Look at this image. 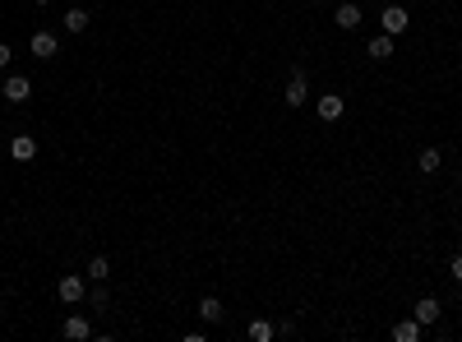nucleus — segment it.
Returning a JSON list of instances; mask_svg holds the SVG:
<instances>
[{"label":"nucleus","mask_w":462,"mask_h":342,"mask_svg":"<svg viewBox=\"0 0 462 342\" xmlns=\"http://www.w3.org/2000/svg\"><path fill=\"white\" fill-rule=\"evenodd\" d=\"M0 93H5V102H28V98H33V79H28V75H10L5 84H0Z\"/></svg>","instance_id":"nucleus-1"},{"label":"nucleus","mask_w":462,"mask_h":342,"mask_svg":"<svg viewBox=\"0 0 462 342\" xmlns=\"http://www.w3.org/2000/svg\"><path fill=\"white\" fill-rule=\"evenodd\" d=\"M379 24H384V33L388 38H398V33H407V24H411V14L402 10V5H388L384 14H379Z\"/></svg>","instance_id":"nucleus-2"},{"label":"nucleus","mask_w":462,"mask_h":342,"mask_svg":"<svg viewBox=\"0 0 462 342\" xmlns=\"http://www.w3.org/2000/svg\"><path fill=\"white\" fill-rule=\"evenodd\" d=\"M287 107H305V98H310V84H305V70H292V84H287Z\"/></svg>","instance_id":"nucleus-3"},{"label":"nucleus","mask_w":462,"mask_h":342,"mask_svg":"<svg viewBox=\"0 0 462 342\" xmlns=\"http://www.w3.org/2000/svg\"><path fill=\"white\" fill-rule=\"evenodd\" d=\"M360 19H365V14H360L356 0H342V5L333 10V24H337V28H360Z\"/></svg>","instance_id":"nucleus-4"},{"label":"nucleus","mask_w":462,"mask_h":342,"mask_svg":"<svg viewBox=\"0 0 462 342\" xmlns=\"http://www.w3.org/2000/svg\"><path fill=\"white\" fill-rule=\"evenodd\" d=\"M56 296H61L65 305H79V301H83V278H79V273H70V278H61V287H56Z\"/></svg>","instance_id":"nucleus-5"},{"label":"nucleus","mask_w":462,"mask_h":342,"mask_svg":"<svg viewBox=\"0 0 462 342\" xmlns=\"http://www.w3.org/2000/svg\"><path fill=\"white\" fill-rule=\"evenodd\" d=\"M421 338H425V324L416 315L402 319V324H393V342H421Z\"/></svg>","instance_id":"nucleus-6"},{"label":"nucleus","mask_w":462,"mask_h":342,"mask_svg":"<svg viewBox=\"0 0 462 342\" xmlns=\"http://www.w3.org/2000/svg\"><path fill=\"white\" fill-rule=\"evenodd\" d=\"M411 315H416V319H421V324H425V329H430V324H435V319L444 315V305H439L435 296H421V301H416V310H411Z\"/></svg>","instance_id":"nucleus-7"},{"label":"nucleus","mask_w":462,"mask_h":342,"mask_svg":"<svg viewBox=\"0 0 462 342\" xmlns=\"http://www.w3.org/2000/svg\"><path fill=\"white\" fill-rule=\"evenodd\" d=\"M10 157H14V162H33V157H38V143L28 139V134H14V139H10Z\"/></svg>","instance_id":"nucleus-8"},{"label":"nucleus","mask_w":462,"mask_h":342,"mask_svg":"<svg viewBox=\"0 0 462 342\" xmlns=\"http://www.w3.org/2000/svg\"><path fill=\"white\" fill-rule=\"evenodd\" d=\"M365 56H370V61H388V56H393V38H388V33H374V38L365 42Z\"/></svg>","instance_id":"nucleus-9"},{"label":"nucleus","mask_w":462,"mask_h":342,"mask_svg":"<svg viewBox=\"0 0 462 342\" xmlns=\"http://www.w3.org/2000/svg\"><path fill=\"white\" fill-rule=\"evenodd\" d=\"M199 319H204V324H222V319H227V305H222L218 296H204V301H199Z\"/></svg>","instance_id":"nucleus-10"},{"label":"nucleus","mask_w":462,"mask_h":342,"mask_svg":"<svg viewBox=\"0 0 462 342\" xmlns=\"http://www.w3.org/2000/svg\"><path fill=\"white\" fill-rule=\"evenodd\" d=\"M56 51H61V42H56L51 33H33V56H38V61H51Z\"/></svg>","instance_id":"nucleus-11"},{"label":"nucleus","mask_w":462,"mask_h":342,"mask_svg":"<svg viewBox=\"0 0 462 342\" xmlns=\"http://www.w3.org/2000/svg\"><path fill=\"white\" fill-rule=\"evenodd\" d=\"M319 121H328V125L342 121V98H337V93H324L319 98Z\"/></svg>","instance_id":"nucleus-12"},{"label":"nucleus","mask_w":462,"mask_h":342,"mask_svg":"<svg viewBox=\"0 0 462 342\" xmlns=\"http://www.w3.org/2000/svg\"><path fill=\"white\" fill-rule=\"evenodd\" d=\"M61 333H65L70 342H79V338H88V333H93V324H88V315H70Z\"/></svg>","instance_id":"nucleus-13"},{"label":"nucleus","mask_w":462,"mask_h":342,"mask_svg":"<svg viewBox=\"0 0 462 342\" xmlns=\"http://www.w3.org/2000/svg\"><path fill=\"white\" fill-rule=\"evenodd\" d=\"M88 278H93V282H106V278H111V259H106V254H93V259H88Z\"/></svg>","instance_id":"nucleus-14"},{"label":"nucleus","mask_w":462,"mask_h":342,"mask_svg":"<svg viewBox=\"0 0 462 342\" xmlns=\"http://www.w3.org/2000/svg\"><path fill=\"white\" fill-rule=\"evenodd\" d=\"M250 338H255V342H273V338H278V324H269V319H255V324H250Z\"/></svg>","instance_id":"nucleus-15"},{"label":"nucleus","mask_w":462,"mask_h":342,"mask_svg":"<svg viewBox=\"0 0 462 342\" xmlns=\"http://www.w3.org/2000/svg\"><path fill=\"white\" fill-rule=\"evenodd\" d=\"M416 166H421L425 176H430V171H439V166H444V157H439V148H421V157H416Z\"/></svg>","instance_id":"nucleus-16"},{"label":"nucleus","mask_w":462,"mask_h":342,"mask_svg":"<svg viewBox=\"0 0 462 342\" xmlns=\"http://www.w3.org/2000/svg\"><path fill=\"white\" fill-rule=\"evenodd\" d=\"M88 19H93V14H83V10H65V33H83Z\"/></svg>","instance_id":"nucleus-17"},{"label":"nucleus","mask_w":462,"mask_h":342,"mask_svg":"<svg viewBox=\"0 0 462 342\" xmlns=\"http://www.w3.org/2000/svg\"><path fill=\"white\" fill-rule=\"evenodd\" d=\"M88 305H93V310H106V305H111V296H106V287H102V282H97V287L88 292Z\"/></svg>","instance_id":"nucleus-18"},{"label":"nucleus","mask_w":462,"mask_h":342,"mask_svg":"<svg viewBox=\"0 0 462 342\" xmlns=\"http://www.w3.org/2000/svg\"><path fill=\"white\" fill-rule=\"evenodd\" d=\"M10 65V42H0V70Z\"/></svg>","instance_id":"nucleus-19"},{"label":"nucleus","mask_w":462,"mask_h":342,"mask_svg":"<svg viewBox=\"0 0 462 342\" xmlns=\"http://www.w3.org/2000/svg\"><path fill=\"white\" fill-rule=\"evenodd\" d=\"M453 278L462 282V254H453Z\"/></svg>","instance_id":"nucleus-20"},{"label":"nucleus","mask_w":462,"mask_h":342,"mask_svg":"<svg viewBox=\"0 0 462 342\" xmlns=\"http://www.w3.org/2000/svg\"><path fill=\"white\" fill-rule=\"evenodd\" d=\"M33 5H47V0H33Z\"/></svg>","instance_id":"nucleus-21"}]
</instances>
